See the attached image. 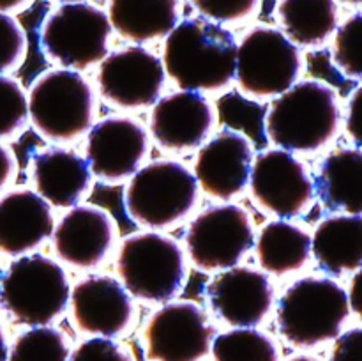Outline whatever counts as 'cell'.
Instances as JSON below:
<instances>
[{
    "label": "cell",
    "instance_id": "cell-1",
    "mask_svg": "<svg viewBox=\"0 0 362 361\" xmlns=\"http://www.w3.org/2000/svg\"><path fill=\"white\" fill-rule=\"evenodd\" d=\"M237 41L223 25L202 16L179 21L166 35L163 67L182 91L218 92L235 76Z\"/></svg>",
    "mask_w": 362,
    "mask_h": 361
},
{
    "label": "cell",
    "instance_id": "cell-2",
    "mask_svg": "<svg viewBox=\"0 0 362 361\" xmlns=\"http://www.w3.org/2000/svg\"><path fill=\"white\" fill-rule=\"evenodd\" d=\"M341 126L338 92L320 80H303L279 94L265 115V133L278 149L315 152L331 144Z\"/></svg>",
    "mask_w": 362,
    "mask_h": 361
},
{
    "label": "cell",
    "instance_id": "cell-3",
    "mask_svg": "<svg viewBox=\"0 0 362 361\" xmlns=\"http://www.w3.org/2000/svg\"><path fill=\"white\" fill-rule=\"evenodd\" d=\"M115 268L131 297L148 303H168L187 280L186 251L179 241L158 230L127 236L117 251Z\"/></svg>",
    "mask_w": 362,
    "mask_h": 361
},
{
    "label": "cell",
    "instance_id": "cell-4",
    "mask_svg": "<svg viewBox=\"0 0 362 361\" xmlns=\"http://www.w3.org/2000/svg\"><path fill=\"white\" fill-rule=\"evenodd\" d=\"M28 120L42 138L66 144L87 133L98 113V98L90 81L74 69H49L30 85Z\"/></svg>",
    "mask_w": 362,
    "mask_h": 361
},
{
    "label": "cell",
    "instance_id": "cell-5",
    "mask_svg": "<svg viewBox=\"0 0 362 361\" xmlns=\"http://www.w3.org/2000/svg\"><path fill=\"white\" fill-rule=\"evenodd\" d=\"M200 188L194 173L175 159L140 166L124 193L127 216L148 230H165L184 222L197 207Z\"/></svg>",
    "mask_w": 362,
    "mask_h": 361
},
{
    "label": "cell",
    "instance_id": "cell-6",
    "mask_svg": "<svg viewBox=\"0 0 362 361\" xmlns=\"http://www.w3.org/2000/svg\"><path fill=\"white\" fill-rule=\"evenodd\" d=\"M349 315L346 289L329 276L297 280L278 304L279 331L297 347H313L336 338Z\"/></svg>",
    "mask_w": 362,
    "mask_h": 361
},
{
    "label": "cell",
    "instance_id": "cell-7",
    "mask_svg": "<svg viewBox=\"0 0 362 361\" xmlns=\"http://www.w3.org/2000/svg\"><path fill=\"white\" fill-rule=\"evenodd\" d=\"M67 273L52 257L21 255L11 262L0 282V304L25 326H46L64 314L69 304Z\"/></svg>",
    "mask_w": 362,
    "mask_h": 361
},
{
    "label": "cell",
    "instance_id": "cell-8",
    "mask_svg": "<svg viewBox=\"0 0 362 361\" xmlns=\"http://www.w3.org/2000/svg\"><path fill=\"white\" fill-rule=\"evenodd\" d=\"M108 14L90 2L60 4L42 20L39 42L49 62L66 69H87L108 55Z\"/></svg>",
    "mask_w": 362,
    "mask_h": 361
},
{
    "label": "cell",
    "instance_id": "cell-9",
    "mask_svg": "<svg viewBox=\"0 0 362 361\" xmlns=\"http://www.w3.org/2000/svg\"><path fill=\"white\" fill-rule=\"evenodd\" d=\"M303 53L279 28L257 25L237 42V87L247 98L274 99L299 81Z\"/></svg>",
    "mask_w": 362,
    "mask_h": 361
},
{
    "label": "cell",
    "instance_id": "cell-10",
    "mask_svg": "<svg viewBox=\"0 0 362 361\" xmlns=\"http://www.w3.org/2000/svg\"><path fill=\"white\" fill-rule=\"evenodd\" d=\"M184 241L191 262L200 271H225L239 265L253 250V222L250 212L237 204L211 205L189 223Z\"/></svg>",
    "mask_w": 362,
    "mask_h": 361
},
{
    "label": "cell",
    "instance_id": "cell-11",
    "mask_svg": "<svg viewBox=\"0 0 362 361\" xmlns=\"http://www.w3.org/2000/svg\"><path fill=\"white\" fill-rule=\"evenodd\" d=\"M253 200L279 219L304 214L313 204L315 183L297 156L283 149H267L255 156L250 173Z\"/></svg>",
    "mask_w": 362,
    "mask_h": 361
},
{
    "label": "cell",
    "instance_id": "cell-12",
    "mask_svg": "<svg viewBox=\"0 0 362 361\" xmlns=\"http://www.w3.org/2000/svg\"><path fill=\"white\" fill-rule=\"evenodd\" d=\"M166 73L163 60L140 45L110 53L99 64V94L119 108H145L161 98Z\"/></svg>",
    "mask_w": 362,
    "mask_h": 361
},
{
    "label": "cell",
    "instance_id": "cell-13",
    "mask_svg": "<svg viewBox=\"0 0 362 361\" xmlns=\"http://www.w3.org/2000/svg\"><path fill=\"white\" fill-rule=\"evenodd\" d=\"M214 326L193 301L165 303L147 322L145 342L154 361H198L211 349Z\"/></svg>",
    "mask_w": 362,
    "mask_h": 361
},
{
    "label": "cell",
    "instance_id": "cell-14",
    "mask_svg": "<svg viewBox=\"0 0 362 361\" xmlns=\"http://www.w3.org/2000/svg\"><path fill=\"white\" fill-rule=\"evenodd\" d=\"M148 131L140 120L110 115L87 131V165L105 183H120L136 172L148 152Z\"/></svg>",
    "mask_w": 362,
    "mask_h": 361
},
{
    "label": "cell",
    "instance_id": "cell-15",
    "mask_svg": "<svg viewBox=\"0 0 362 361\" xmlns=\"http://www.w3.org/2000/svg\"><path fill=\"white\" fill-rule=\"evenodd\" d=\"M218 112L202 92L179 91L159 98L151 112V134L165 151L202 147L214 131Z\"/></svg>",
    "mask_w": 362,
    "mask_h": 361
},
{
    "label": "cell",
    "instance_id": "cell-16",
    "mask_svg": "<svg viewBox=\"0 0 362 361\" xmlns=\"http://www.w3.org/2000/svg\"><path fill=\"white\" fill-rule=\"evenodd\" d=\"M253 142L235 130H223L200 147L194 161L198 188L218 200H232L250 183Z\"/></svg>",
    "mask_w": 362,
    "mask_h": 361
},
{
    "label": "cell",
    "instance_id": "cell-17",
    "mask_svg": "<svg viewBox=\"0 0 362 361\" xmlns=\"http://www.w3.org/2000/svg\"><path fill=\"white\" fill-rule=\"evenodd\" d=\"M55 255L76 269L101 265L113 250L117 223L98 205L78 204L60 218L52 232Z\"/></svg>",
    "mask_w": 362,
    "mask_h": 361
},
{
    "label": "cell",
    "instance_id": "cell-18",
    "mask_svg": "<svg viewBox=\"0 0 362 361\" xmlns=\"http://www.w3.org/2000/svg\"><path fill=\"white\" fill-rule=\"evenodd\" d=\"M207 296L219 319L235 328H255L274 304V287L264 271L233 265L211 280Z\"/></svg>",
    "mask_w": 362,
    "mask_h": 361
},
{
    "label": "cell",
    "instance_id": "cell-19",
    "mask_svg": "<svg viewBox=\"0 0 362 361\" xmlns=\"http://www.w3.org/2000/svg\"><path fill=\"white\" fill-rule=\"evenodd\" d=\"M71 315L78 328L99 336L120 335L131 324L134 304L122 283L108 275L80 280L69 294Z\"/></svg>",
    "mask_w": 362,
    "mask_h": 361
},
{
    "label": "cell",
    "instance_id": "cell-20",
    "mask_svg": "<svg viewBox=\"0 0 362 361\" xmlns=\"http://www.w3.org/2000/svg\"><path fill=\"white\" fill-rule=\"evenodd\" d=\"M55 229L52 207L34 190L18 188L0 198V251L21 257L41 246Z\"/></svg>",
    "mask_w": 362,
    "mask_h": 361
},
{
    "label": "cell",
    "instance_id": "cell-21",
    "mask_svg": "<svg viewBox=\"0 0 362 361\" xmlns=\"http://www.w3.org/2000/svg\"><path fill=\"white\" fill-rule=\"evenodd\" d=\"M28 170L35 193L55 207H74L90 191L92 173L87 159L71 149L49 147L35 152Z\"/></svg>",
    "mask_w": 362,
    "mask_h": 361
},
{
    "label": "cell",
    "instance_id": "cell-22",
    "mask_svg": "<svg viewBox=\"0 0 362 361\" xmlns=\"http://www.w3.org/2000/svg\"><path fill=\"white\" fill-rule=\"evenodd\" d=\"M106 7L112 30L134 45L166 38L182 14V0H106Z\"/></svg>",
    "mask_w": 362,
    "mask_h": 361
},
{
    "label": "cell",
    "instance_id": "cell-23",
    "mask_svg": "<svg viewBox=\"0 0 362 361\" xmlns=\"http://www.w3.org/2000/svg\"><path fill=\"white\" fill-rule=\"evenodd\" d=\"M311 255L329 275H346L361 269V214H332L322 219L311 236Z\"/></svg>",
    "mask_w": 362,
    "mask_h": 361
},
{
    "label": "cell",
    "instance_id": "cell-24",
    "mask_svg": "<svg viewBox=\"0 0 362 361\" xmlns=\"http://www.w3.org/2000/svg\"><path fill=\"white\" fill-rule=\"evenodd\" d=\"M362 152L359 147L338 149L318 165L315 193L331 211L361 214Z\"/></svg>",
    "mask_w": 362,
    "mask_h": 361
},
{
    "label": "cell",
    "instance_id": "cell-25",
    "mask_svg": "<svg viewBox=\"0 0 362 361\" xmlns=\"http://www.w3.org/2000/svg\"><path fill=\"white\" fill-rule=\"evenodd\" d=\"M255 255L265 273L285 276L303 269L311 258V236L286 219L267 223L255 236Z\"/></svg>",
    "mask_w": 362,
    "mask_h": 361
},
{
    "label": "cell",
    "instance_id": "cell-26",
    "mask_svg": "<svg viewBox=\"0 0 362 361\" xmlns=\"http://www.w3.org/2000/svg\"><path fill=\"white\" fill-rule=\"evenodd\" d=\"M276 20L297 48H318L338 28L339 7L336 0H279Z\"/></svg>",
    "mask_w": 362,
    "mask_h": 361
},
{
    "label": "cell",
    "instance_id": "cell-27",
    "mask_svg": "<svg viewBox=\"0 0 362 361\" xmlns=\"http://www.w3.org/2000/svg\"><path fill=\"white\" fill-rule=\"evenodd\" d=\"M214 361H278L272 338L255 328H235L212 340Z\"/></svg>",
    "mask_w": 362,
    "mask_h": 361
},
{
    "label": "cell",
    "instance_id": "cell-28",
    "mask_svg": "<svg viewBox=\"0 0 362 361\" xmlns=\"http://www.w3.org/2000/svg\"><path fill=\"white\" fill-rule=\"evenodd\" d=\"M69 347L62 331L49 326H35L20 335L11 350L9 361H67Z\"/></svg>",
    "mask_w": 362,
    "mask_h": 361
},
{
    "label": "cell",
    "instance_id": "cell-29",
    "mask_svg": "<svg viewBox=\"0 0 362 361\" xmlns=\"http://www.w3.org/2000/svg\"><path fill=\"white\" fill-rule=\"evenodd\" d=\"M332 41V62L336 69L346 78L359 80L362 73L361 39H362V14L356 11L334 30Z\"/></svg>",
    "mask_w": 362,
    "mask_h": 361
},
{
    "label": "cell",
    "instance_id": "cell-30",
    "mask_svg": "<svg viewBox=\"0 0 362 361\" xmlns=\"http://www.w3.org/2000/svg\"><path fill=\"white\" fill-rule=\"evenodd\" d=\"M27 120V92L18 80L0 74V140L20 133Z\"/></svg>",
    "mask_w": 362,
    "mask_h": 361
},
{
    "label": "cell",
    "instance_id": "cell-31",
    "mask_svg": "<svg viewBox=\"0 0 362 361\" xmlns=\"http://www.w3.org/2000/svg\"><path fill=\"white\" fill-rule=\"evenodd\" d=\"M198 14L214 23H243L257 16L262 0H189Z\"/></svg>",
    "mask_w": 362,
    "mask_h": 361
},
{
    "label": "cell",
    "instance_id": "cell-32",
    "mask_svg": "<svg viewBox=\"0 0 362 361\" xmlns=\"http://www.w3.org/2000/svg\"><path fill=\"white\" fill-rule=\"evenodd\" d=\"M28 48L27 32L13 14L0 13V74L20 67Z\"/></svg>",
    "mask_w": 362,
    "mask_h": 361
},
{
    "label": "cell",
    "instance_id": "cell-33",
    "mask_svg": "<svg viewBox=\"0 0 362 361\" xmlns=\"http://www.w3.org/2000/svg\"><path fill=\"white\" fill-rule=\"evenodd\" d=\"M69 361H131L129 354L106 336L85 340L73 353Z\"/></svg>",
    "mask_w": 362,
    "mask_h": 361
},
{
    "label": "cell",
    "instance_id": "cell-34",
    "mask_svg": "<svg viewBox=\"0 0 362 361\" xmlns=\"http://www.w3.org/2000/svg\"><path fill=\"white\" fill-rule=\"evenodd\" d=\"M362 349V331L361 328L349 329L338 336L334 347H332L331 361H361Z\"/></svg>",
    "mask_w": 362,
    "mask_h": 361
},
{
    "label": "cell",
    "instance_id": "cell-35",
    "mask_svg": "<svg viewBox=\"0 0 362 361\" xmlns=\"http://www.w3.org/2000/svg\"><path fill=\"white\" fill-rule=\"evenodd\" d=\"M361 87H357L352 92L349 99V105H346V133L350 134V138L354 140L356 147L361 145Z\"/></svg>",
    "mask_w": 362,
    "mask_h": 361
},
{
    "label": "cell",
    "instance_id": "cell-36",
    "mask_svg": "<svg viewBox=\"0 0 362 361\" xmlns=\"http://www.w3.org/2000/svg\"><path fill=\"white\" fill-rule=\"evenodd\" d=\"M14 176H16V158L11 149L0 142V190H4L14 179Z\"/></svg>",
    "mask_w": 362,
    "mask_h": 361
},
{
    "label": "cell",
    "instance_id": "cell-37",
    "mask_svg": "<svg viewBox=\"0 0 362 361\" xmlns=\"http://www.w3.org/2000/svg\"><path fill=\"white\" fill-rule=\"evenodd\" d=\"M346 299H349L350 311L356 315H361V273L356 271L352 283H350L349 290H346Z\"/></svg>",
    "mask_w": 362,
    "mask_h": 361
},
{
    "label": "cell",
    "instance_id": "cell-38",
    "mask_svg": "<svg viewBox=\"0 0 362 361\" xmlns=\"http://www.w3.org/2000/svg\"><path fill=\"white\" fill-rule=\"evenodd\" d=\"M34 0H0V13H20V11L27 9Z\"/></svg>",
    "mask_w": 362,
    "mask_h": 361
},
{
    "label": "cell",
    "instance_id": "cell-39",
    "mask_svg": "<svg viewBox=\"0 0 362 361\" xmlns=\"http://www.w3.org/2000/svg\"><path fill=\"white\" fill-rule=\"evenodd\" d=\"M7 343H6V336H4L2 328H0V361H7Z\"/></svg>",
    "mask_w": 362,
    "mask_h": 361
},
{
    "label": "cell",
    "instance_id": "cell-40",
    "mask_svg": "<svg viewBox=\"0 0 362 361\" xmlns=\"http://www.w3.org/2000/svg\"><path fill=\"white\" fill-rule=\"evenodd\" d=\"M336 2H338V0H336ZM339 2H343V4H346V6H354V7H357L361 4V0H339Z\"/></svg>",
    "mask_w": 362,
    "mask_h": 361
},
{
    "label": "cell",
    "instance_id": "cell-41",
    "mask_svg": "<svg viewBox=\"0 0 362 361\" xmlns=\"http://www.w3.org/2000/svg\"><path fill=\"white\" fill-rule=\"evenodd\" d=\"M290 361H317V360H313V357H308V356H299V357H293V360H290Z\"/></svg>",
    "mask_w": 362,
    "mask_h": 361
},
{
    "label": "cell",
    "instance_id": "cell-42",
    "mask_svg": "<svg viewBox=\"0 0 362 361\" xmlns=\"http://www.w3.org/2000/svg\"><path fill=\"white\" fill-rule=\"evenodd\" d=\"M55 2H60V4H71V2H85V0H55Z\"/></svg>",
    "mask_w": 362,
    "mask_h": 361
},
{
    "label": "cell",
    "instance_id": "cell-43",
    "mask_svg": "<svg viewBox=\"0 0 362 361\" xmlns=\"http://www.w3.org/2000/svg\"><path fill=\"white\" fill-rule=\"evenodd\" d=\"M2 275H4V273H2V268H0V282H2Z\"/></svg>",
    "mask_w": 362,
    "mask_h": 361
}]
</instances>
